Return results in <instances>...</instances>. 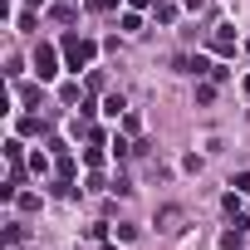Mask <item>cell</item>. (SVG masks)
<instances>
[{
	"label": "cell",
	"instance_id": "cell-11",
	"mask_svg": "<svg viewBox=\"0 0 250 250\" xmlns=\"http://www.w3.org/2000/svg\"><path fill=\"white\" fill-rule=\"evenodd\" d=\"M103 250H118V245H103Z\"/></svg>",
	"mask_w": 250,
	"mask_h": 250
},
{
	"label": "cell",
	"instance_id": "cell-5",
	"mask_svg": "<svg viewBox=\"0 0 250 250\" xmlns=\"http://www.w3.org/2000/svg\"><path fill=\"white\" fill-rule=\"evenodd\" d=\"M20 133H44V118H20Z\"/></svg>",
	"mask_w": 250,
	"mask_h": 250
},
{
	"label": "cell",
	"instance_id": "cell-3",
	"mask_svg": "<svg viewBox=\"0 0 250 250\" xmlns=\"http://www.w3.org/2000/svg\"><path fill=\"white\" fill-rule=\"evenodd\" d=\"M211 49H216V54H235V30H230V25H216Z\"/></svg>",
	"mask_w": 250,
	"mask_h": 250
},
{
	"label": "cell",
	"instance_id": "cell-10",
	"mask_svg": "<svg viewBox=\"0 0 250 250\" xmlns=\"http://www.w3.org/2000/svg\"><path fill=\"white\" fill-rule=\"evenodd\" d=\"M245 88H250V74H245Z\"/></svg>",
	"mask_w": 250,
	"mask_h": 250
},
{
	"label": "cell",
	"instance_id": "cell-9",
	"mask_svg": "<svg viewBox=\"0 0 250 250\" xmlns=\"http://www.w3.org/2000/svg\"><path fill=\"white\" fill-rule=\"evenodd\" d=\"M182 5H187V10H201V5H206V0H182Z\"/></svg>",
	"mask_w": 250,
	"mask_h": 250
},
{
	"label": "cell",
	"instance_id": "cell-7",
	"mask_svg": "<svg viewBox=\"0 0 250 250\" xmlns=\"http://www.w3.org/2000/svg\"><path fill=\"white\" fill-rule=\"evenodd\" d=\"M230 187H235V191H250V172H240V177H235Z\"/></svg>",
	"mask_w": 250,
	"mask_h": 250
},
{
	"label": "cell",
	"instance_id": "cell-2",
	"mask_svg": "<svg viewBox=\"0 0 250 250\" xmlns=\"http://www.w3.org/2000/svg\"><path fill=\"white\" fill-rule=\"evenodd\" d=\"M35 69H40V83L54 79V74H59V54H54L49 44H40V49H35Z\"/></svg>",
	"mask_w": 250,
	"mask_h": 250
},
{
	"label": "cell",
	"instance_id": "cell-4",
	"mask_svg": "<svg viewBox=\"0 0 250 250\" xmlns=\"http://www.w3.org/2000/svg\"><path fill=\"white\" fill-rule=\"evenodd\" d=\"M15 206H20V211H40V196H30V191H20V196H15Z\"/></svg>",
	"mask_w": 250,
	"mask_h": 250
},
{
	"label": "cell",
	"instance_id": "cell-8",
	"mask_svg": "<svg viewBox=\"0 0 250 250\" xmlns=\"http://www.w3.org/2000/svg\"><path fill=\"white\" fill-rule=\"evenodd\" d=\"M88 5H93V10H113V5H118V0H88Z\"/></svg>",
	"mask_w": 250,
	"mask_h": 250
},
{
	"label": "cell",
	"instance_id": "cell-1",
	"mask_svg": "<svg viewBox=\"0 0 250 250\" xmlns=\"http://www.w3.org/2000/svg\"><path fill=\"white\" fill-rule=\"evenodd\" d=\"M93 54H98V44H93V40H79V35H69V40H64V59H69V69H88V64H93Z\"/></svg>",
	"mask_w": 250,
	"mask_h": 250
},
{
	"label": "cell",
	"instance_id": "cell-6",
	"mask_svg": "<svg viewBox=\"0 0 250 250\" xmlns=\"http://www.w3.org/2000/svg\"><path fill=\"white\" fill-rule=\"evenodd\" d=\"M59 177H64V182L74 177V157H69V152H59Z\"/></svg>",
	"mask_w": 250,
	"mask_h": 250
}]
</instances>
